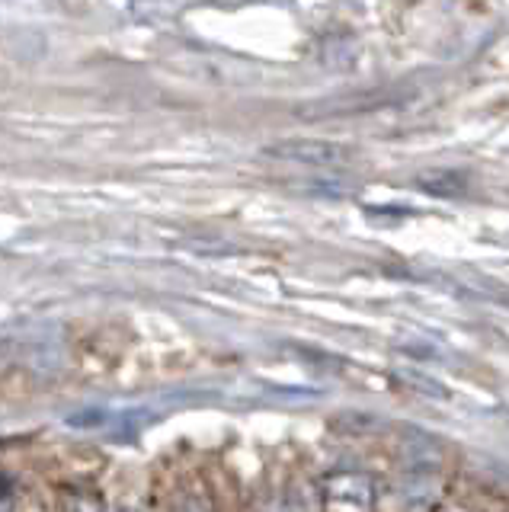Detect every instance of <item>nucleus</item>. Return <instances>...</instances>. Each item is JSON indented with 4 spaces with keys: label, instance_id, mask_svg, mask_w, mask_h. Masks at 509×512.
Listing matches in <instances>:
<instances>
[{
    "label": "nucleus",
    "instance_id": "nucleus-1",
    "mask_svg": "<svg viewBox=\"0 0 509 512\" xmlns=\"http://www.w3.org/2000/svg\"><path fill=\"white\" fill-rule=\"evenodd\" d=\"M7 356L20 368L33 375H55L65 365V343H61V327L52 324H36L23 336H10L7 340Z\"/></svg>",
    "mask_w": 509,
    "mask_h": 512
},
{
    "label": "nucleus",
    "instance_id": "nucleus-2",
    "mask_svg": "<svg viewBox=\"0 0 509 512\" xmlns=\"http://www.w3.org/2000/svg\"><path fill=\"white\" fill-rule=\"evenodd\" d=\"M353 148L337 141H321V138H285L266 148V157L276 160H292V164H305V167H346L353 160Z\"/></svg>",
    "mask_w": 509,
    "mask_h": 512
},
{
    "label": "nucleus",
    "instance_id": "nucleus-3",
    "mask_svg": "<svg viewBox=\"0 0 509 512\" xmlns=\"http://www.w3.org/2000/svg\"><path fill=\"white\" fill-rule=\"evenodd\" d=\"M401 96L391 90H365V93H353V96H333V100H321L314 106L301 109L305 119H330V116H356V112H372L381 106L397 103Z\"/></svg>",
    "mask_w": 509,
    "mask_h": 512
},
{
    "label": "nucleus",
    "instance_id": "nucleus-4",
    "mask_svg": "<svg viewBox=\"0 0 509 512\" xmlns=\"http://www.w3.org/2000/svg\"><path fill=\"white\" fill-rule=\"evenodd\" d=\"M417 186L429 196H442V199H458L468 192V176L458 170H426L420 173Z\"/></svg>",
    "mask_w": 509,
    "mask_h": 512
},
{
    "label": "nucleus",
    "instance_id": "nucleus-5",
    "mask_svg": "<svg viewBox=\"0 0 509 512\" xmlns=\"http://www.w3.org/2000/svg\"><path fill=\"white\" fill-rule=\"evenodd\" d=\"M401 378L404 381H410L413 388H420V394H429V397H445V388L439 381H433V378H426V375H420V372H401Z\"/></svg>",
    "mask_w": 509,
    "mask_h": 512
},
{
    "label": "nucleus",
    "instance_id": "nucleus-6",
    "mask_svg": "<svg viewBox=\"0 0 509 512\" xmlns=\"http://www.w3.org/2000/svg\"><path fill=\"white\" fill-rule=\"evenodd\" d=\"M186 512H209V509H205L202 503H196V500H193V503H189V506H186Z\"/></svg>",
    "mask_w": 509,
    "mask_h": 512
},
{
    "label": "nucleus",
    "instance_id": "nucleus-7",
    "mask_svg": "<svg viewBox=\"0 0 509 512\" xmlns=\"http://www.w3.org/2000/svg\"><path fill=\"white\" fill-rule=\"evenodd\" d=\"M0 512H10V500H0Z\"/></svg>",
    "mask_w": 509,
    "mask_h": 512
},
{
    "label": "nucleus",
    "instance_id": "nucleus-8",
    "mask_svg": "<svg viewBox=\"0 0 509 512\" xmlns=\"http://www.w3.org/2000/svg\"><path fill=\"white\" fill-rule=\"evenodd\" d=\"M122 512H135V509H122Z\"/></svg>",
    "mask_w": 509,
    "mask_h": 512
}]
</instances>
